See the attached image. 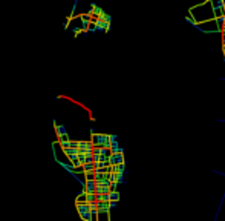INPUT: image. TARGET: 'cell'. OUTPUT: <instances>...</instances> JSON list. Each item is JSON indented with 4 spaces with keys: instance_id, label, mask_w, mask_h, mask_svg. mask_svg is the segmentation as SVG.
Segmentation results:
<instances>
[{
    "instance_id": "6",
    "label": "cell",
    "mask_w": 225,
    "mask_h": 221,
    "mask_svg": "<svg viewBox=\"0 0 225 221\" xmlns=\"http://www.w3.org/2000/svg\"><path fill=\"white\" fill-rule=\"evenodd\" d=\"M84 178H86V181L95 180V173H93V172H86V173H84Z\"/></svg>"
},
{
    "instance_id": "8",
    "label": "cell",
    "mask_w": 225,
    "mask_h": 221,
    "mask_svg": "<svg viewBox=\"0 0 225 221\" xmlns=\"http://www.w3.org/2000/svg\"><path fill=\"white\" fill-rule=\"evenodd\" d=\"M115 206H117V201H110L109 203V209H115Z\"/></svg>"
},
{
    "instance_id": "4",
    "label": "cell",
    "mask_w": 225,
    "mask_h": 221,
    "mask_svg": "<svg viewBox=\"0 0 225 221\" xmlns=\"http://www.w3.org/2000/svg\"><path fill=\"white\" fill-rule=\"evenodd\" d=\"M109 197H110V201H117V203H118V200H120V192H118V190H112L110 193H109Z\"/></svg>"
},
{
    "instance_id": "1",
    "label": "cell",
    "mask_w": 225,
    "mask_h": 221,
    "mask_svg": "<svg viewBox=\"0 0 225 221\" xmlns=\"http://www.w3.org/2000/svg\"><path fill=\"white\" fill-rule=\"evenodd\" d=\"M126 163L124 160V153H110L109 155V164L113 166V164H122Z\"/></svg>"
},
{
    "instance_id": "7",
    "label": "cell",
    "mask_w": 225,
    "mask_h": 221,
    "mask_svg": "<svg viewBox=\"0 0 225 221\" xmlns=\"http://www.w3.org/2000/svg\"><path fill=\"white\" fill-rule=\"evenodd\" d=\"M77 5H78V0H74V6H72V11H71V18H72V16H74L75 9H77Z\"/></svg>"
},
{
    "instance_id": "2",
    "label": "cell",
    "mask_w": 225,
    "mask_h": 221,
    "mask_svg": "<svg viewBox=\"0 0 225 221\" xmlns=\"http://www.w3.org/2000/svg\"><path fill=\"white\" fill-rule=\"evenodd\" d=\"M83 189H84L86 193H95V190H97V183H95V180L86 181V184H84Z\"/></svg>"
},
{
    "instance_id": "3",
    "label": "cell",
    "mask_w": 225,
    "mask_h": 221,
    "mask_svg": "<svg viewBox=\"0 0 225 221\" xmlns=\"http://www.w3.org/2000/svg\"><path fill=\"white\" fill-rule=\"evenodd\" d=\"M81 171H83V173H86V172H93L95 171L93 163H84L83 167H81Z\"/></svg>"
},
{
    "instance_id": "5",
    "label": "cell",
    "mask_w": 225,
    "mask_h": 221,
    "mask_svg": "<svg viewBox=\"0 0 225 221\" xmlns=\"http://www.w3.org/2000/svg\"><path fill=\"white\" fill-rule=\"evenodd\" d=\"M92 201H97V195H95V193H87L86 195V203H92Z\"/></svg>"
}]
</instances>
